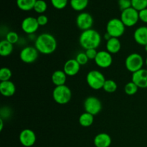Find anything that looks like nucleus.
Here are the masks:
<instances>
[{
	"label": "nucleus",
	"instance_id": "nucleus-1",
	"mask_svg": "<svg viewBox=\"0 0 147 147\" xmlns=\"http://www.w3.org/2000/svg\"><path fill=\"white\" fill-rule=\"evenodd\" d=\"M34 47L41 54L50 55L57 49V40L50 33H42L34 41Z\"/></svg>",
	"mask_w": 147,
	"mask_h": 147
},
{
	"label": "nucleus",
	"instance_id": "nucleus-2",
	"mask_svg": "<svg viewBox=\"0 0 147 147\" xmlns=\"http://www.w3.org/2000/svg\"><path fill=\"white\" fill-rule=\"evenodd\" d=\"M102 37L100 33L96 30H90L83 31L79 37V43L85 50L97 49L101 43Z\"/></svg>",
	"mask_w": 147,
	"mask_h": 147
},
{
	"label": "nucleus",
	"instance_id": "nucleus-3",
	"mask_svg": "<svg viewBox=\"0 0 147 147\" xmlns=\"http://www.w3.org/2000/svg\"><path fill=\"white\" fill-rule=\"evenodd\" d=\"M53 100L60 105H65L72 98V91L66 85L55 86L53 91Z\"/></svg>",
	"mask_w": 147,
	"mask_h": 147
},
{
	"label": "nucleus",
	"instance_id": "nucleus-4",
	"mask_svg": "<svg viewBox=\"0 0 147 147\" xmlns=\"http://www.w3.org/2000/svg\"><path fill=\"white\" fill-rule=\"evenodd\" d=\"M106 79L104 75L97 70H92L86 76V83L93 90H100L103 87Z\"/></svg>",
	"mask_w": 147,
	"mask_h": 147
},
{
	"label": "nucleus",
	"instance_id": "nucleus-5",
	"mask_svg": "<svg viewBox=\"0 0 147 147\" xmlns=\"http://www.w3.org/2000/svg\"><path fill=\"white\" fill-rule=\"evenodd\" d=\"M126 30V26L119 18L111 19L106 24V32L111 37L119 38L123 36Z\"/></svg>",
	"mask_w": 147,
	"mask_h": 147
},
{
	"label": "nucleus",
	"instance_id": "nucleus-6",
	"mask_svg": "<svg viewBox=\"0 0 147 147\" xmlns=\"http://www.w3.org/2000/svg\"><path fill=\"white\" fill-rule=\"evenodd\" d=\"M144 63V60L140 54L134 53L126 57L125 60V67L126 70L134 73L143 68Z\"/></svg>",
	"mask_w": 147,
	"mask_h": 147
},
{
	"label": "nucleus",
	"instance_id": "nucleus-7",
	"mask_svg": "<svg viewBox=\"0 0 147 147\" xmlns=\"http://www.w3.org/2000/svg\"><path fill=\"white\" fill-rule=\"evenodd\" d=\"M120 19L126 27H134L139 21V11L133 7H130L121 11Z\"/></svg>",
	"mask_w": 147,
	"mask_h": 147
},
{
	"label": "nucleus",
	"instance_id": "nucleus-8",
	"mask_svg": "<svg viewBox=\"0 0 147 147\" xmlns=\"http://www.w3.org/2000/svg\"><path fill=\"white\" fill-rule=\"evenodd\" d=\"M85 111L93 116L98 114L102 110V103L96 96H88L83 103Z\"/></svg>",
	"mask_w": 147,
	"mask_h": 147
},
{
	"label": "nucleus",
	"instance_id": "nucleus-9",
	"mask_svg": "<svg viewBox=\"0 0 147 147\" xmlns=\"http://www.w3.org/2000/svg\"><path fill=\"white\" fill-rule=\"evenodd\" d=\"M39 52L35 47L26 46L23 47L20 53V58L23 63L26 64H32L37 60Z\"/></svg>",
	"mask_w": 147,
	"mask_h": 147
},
{
	"label": "nucleus",
	"instance_id": "nucleus-10",
	"mask_svg": "<svg viewBox=\"0 0 147 147\" xmlns=\"http://www.w3.org/2000/svg\"><path fill=\"white\" fill-rule=\"evenodd\" d=\"M76 25L82 32L92 29L93 25V18L88 12H80L76 17Z\"/></svg>",
	"mask_w": 147,
	"mask_h": 147
},
{
	"label": "nucleus",
	"instance_id": "nucleus-11",
	"mask_svg": "<svg viewBox=\"0 0 147 147\" xmlns=\"http://www.w3.org/2000/svg\"><path fill=\"white\" fill-rule=\"evenodd\" d=\"M94 61L98 67L100 68H108L113 63V57L112 55L106 50H100L98 52Z\"/></svg>",
	"mask_w": 147,
	"mask_h": 147
},
{
	"label": "nucleus",
	"instance_id": "nucleus-12",
	"mask_svg": "<svg viewBox=\"0 0 147 147\" xmlns=\"http://www.w3.org/2000/svg\"><path fill=\"white\" fill-rule=\"evenodd\" d=\"M20 144L24 147H31L35 144L37 136L35 133L30 129H23L19 135Z\"/></svg>",
	"mask_w": 147,
	"mask_h": 147
},
{
	"label": "nucleus",
	"instance_id": "nucleus-13",
	"mask_svg": "<svg viewBox=\"0 0 147 147\" xmlns=\"http://www.w3.org/2000/svg\"><path fill=\"white\" fill-rule=\"evenodd\" d=\"M39 25L37 18L34 17H27L22 20L21 28L24 33L29 34H34L38 30Z\"/></svg>",
	"mask_w": 147,
	"mask_h": 147
},
{
	"label": "nucleus",
	"instance_id": "nucleus-14",
	"mask_svg": "<svg viewBox=\"0 0 147 147\" xmlns=\"http://www.w3.org/2000/svg\"><path fill=\"white\" fill-rule=\"evenodd\" d=\"M131 81H133L139 88H147V69L142 68L132 73Z\"/></svg>",
	"mask_w": 147,
	"mask_h": 147
},
{
	"label": "nucleus",
	"instance_id": "nucleus-15",
	"mask_svg": "<svg viewBox=\"0 0 147 147\" xmlns=\"http://www.w3.org/2000/svg\"><path fill=\"white\" fill-rule=\"evenodd\" d=\"M80 65L77 62L76 59H69L63 65V71L67 76L73 77L76 76L80 70Z\"/></svg>",
	"mask_w": 147,
	"mask_h": 147
},
{
	"label": "nucleus",
	"instance_id": "nucleus-16",
	"mask_svg": "<svg viewBox=\"0 0 147 147\" xmlns=\"http://www.w3.org/2000/svg\"><path fill=\"white\" fill-rule=\"evenodd\" d=\"M134 39L139 45H147V26H141L136 28L134 32Z\"/></svg>",
	"mask_w": 147,
	"mask_h": 147
},
{
	"label": "nucleus",
	"instance_id": "nucleus-17",
	"mask_svg": "<svg viewBox=\"0 0 147 147\" xmlns=\"http://www.w3.org/2000/svg\"><path fill=\"white\" fill-rule=\"evenodd\" d=\"M16 92V86L11 80L0 82V93L4 97H11Z\"/></svg>",
	"mask_w": 147,
	"mask_h": 147
},
{
	"label": "nucleus",
	"instance_id": "nucleus-18",
	"mask_svg": "<svg viewBox=\"0 0 147 147\" xmlns=\"http://www.w3.org/2000/svg\"><path fill=\"white\" fill-rule=\"evenodd\" d=\"M93 143L96 147H109L112 143V139L108 134L100 133L95 136Z\"/></svg>",
	"mask_w": 147,
	"mask_h": 147
},
{
	"label": "nucleus",
	"instance_id": "nucleus-19",
	"mask_svg": "<svg viewBox=\"0 0 147 147\" xmlns=\"http://www.w3.org/2000/svg\"><path fill=\"white\" fill-rule=\"evenodd\" d=\"M106 51L111 54H116L119 53L121 49V42L120 40L116 37H111L106 41Z\"/></svg>",
	"mask_w": 147,
	"mask_h": 147
},
{
	"label": "nucleus",
	"instance_id": "nucleus-20",
	"mask_svg": "<svg viewBox=\"0 0 147 147\" xmlns=\"http://www.w3.org/2000/svg\"><path fill=\"white\" fill-rule=\"evenodd\" d=\"M67 75L65 73L63 70H57L52 74L51 80L53 84L55 86H60L65 85L67 80Z\"/></svg>",
	"mask_w": 147,
	"mask_h": 147
},
{
	"label": "nucleus",
	"instance_id": "nucleus-21",
	"mask_svg": "<svg viewBox=\"0 0 147 147\" xmlns=\"http://www.w3.org/2000/svg\"><path fill=\"white\" fill-rule=\"evenodd\" d=\"M14 50V45L6 40L0 42V55L2 57H7L12 53Z\"/></svg>",
	"mask_w": 147,
	"mask_h": 147
},
{
	"label": "nucleus",
	"instance_id": "nucleus-22",
	"mask_svg": "<svg viewBox=\"0 0 147 147\" xmlns=\"http://www.w3.org/2000/svg\"><path fill=\"white\" fill-rule=\"evenodd\" d=\"M78 121L80 126L83 127H90L94 121V116L85 111L79 116Z\"/></svg>",
	"mask_w": 147,
	"mask_h": 147
},
{
	"label": "nucleus",
	"instance_id": "nucleus-23",
	"mask_svg": "<svg viewBox=\"0 0 147 147\" xmlns=\"http://www.w3.org/2000/svg\"><path fill=\"white\" fill-rule=\"evenodd\" d=\"M36 1L37 0H17V5L22 11H29L34 9Z\"/></svg>",
	"mask_w": 147,
	"mask_h": 147
},
{
	"label": "nucleus",
	"instance_id": "nucleus-24",
	"mask_svg": "<svg viewBox=\"0 0 147 147\" xmlns=\"http://www.w3.org/2000/svg\"><path fill=\"white\" fill-rule=\"evenodd\" d=\"M89 0H70V5L73 10L82 11L88 7Z\"/></svg>",
	"mask_w": 147,
	"mask_h": 147
},
{
	"label": "nucleus",
	"instance_id": "nucleus-25",
	"mask_svg": "<svg viewBox=\"0 0 147 147\" xmlns=\"http://www.w3.org/2000/svg\"><path fill=\"white\" fill-rule=\"evenodd\" d=\"M118 88L117 83L112 79H106L104 85H103V89L105 92L108 93H113L116 91Z\"/></svg>",
	"mask_w": 147,
	"mask_h": 147
},
{
	"label": "nucleus",
	"instance_id": "nucleus-26",
	"mask_svg": "<svg viewBox=\"0 0 147 147\" xmlns=\"http://www.w3.org/2000/svg\"><path fill=\"white\" fill-rule=\"evenodd\" d=\"M47 9V4L45 0H37L34 7V10L35 12L40 14H43Z\"/></svg>",
	"mask_w": 147,
	"mask_h": 147
},
{
	"label": "nucleus",
	"instance_id": "nucleus-27",
	"mask_svg": "<svg viewBox=\"0 0 147 147\" xmlns=\"http://www.w3.org/2000/svg\"><path fill=\"white\" fill-rule=\"evenodd\" d=\"M139 90V87L133 81L129 82L124 86V92L128 96H134Z\"/></svg>",
	"mask_w": 147,
	"mask_h": 147
},
{
	"label": "nucleus",
	"instance_id": "nucleus-28",
	"mask_svg": "<svg viewBox=\"0 0 147 147\" xmlns=\"http://www.w3.org/2000/svg\"><path fill=\"white\" fill-rule=\"evenodd\" d=\"M12 76V72L9 67H1L0 70V81H8Z\"/></svg>",
	"mask_w": 147,
	"mask_h": 147
},
{
	"label": "nucleus",
	"instance_id": "nucleus-29",
	"mask_svg": "<svg viewBox=\"0 0 147 147\" xmlns=\"http://www.w3.org/2000/svg\"><path fill=\"white\" fill-rule=\"evenodd\" d=\"M131 7L138 11L147 8V0H131Z\"/></svg>",
	"mask_w": 147,
	"mask_h": 147
},
{
	"label": "nucleus",
	"instance_id": "nucleus-30",
	"mask_svg": "<svg viewBox=\"0 0 147 147\" xmlns=\"http://www.w3.org/2000/svg\"><path fill=\"white\" fill-rule=\"evenodd\" d=\"M5 40L9 42L12 45H14L20 41V36L18 35V34L16 32L9 31L6 34Z\"/></svg>",
	"mask_w": 147,
	"mask_h": 147
},
{
	"label": "nucleus",
	"instance_id": "nucleus-31",
	"mask_svg": "<svg viewBox=\"0 0 147 147\" xmlns=\"http://www.w3.org/2000/svg\"><path fill=\"white\" fill-rule=\"evenodd\" d=\"M50 1L53 7L57 9H63L68 4V0H50Z\"/></svg>",
	"mask_w": 147,
	"mask_h": 147
},
{
	"label": "nucleus",
	"instance_id": "nucleus-32",
	"mask_svg": "<svg viewBox=\"0 0 147 147\" xmlns=\"http://www.w3.org/2000/svg\"><path fill=\"white\" fill-rule=\"evenodd\" d=\"M76 60H77L78 63L80 65H85L87 64L89 61V59L88 57V56L86 55V53H78V55L76 57Z\"/></svg>",
	"mask_w": 147,
	"mask_h": 147
},
{
	"label": "nucleus",
	"instance_id": "nucleus-33",
	"mask_svg": "<svg viewBox=\"0 0 147 147\" xmlns=\"http://www.w3.org/2000/svg\"><path fill=\"white\" fill-rule=\"evenodd\" d=\"M118 4H119V9L121 11L129 9L131 7V0H118Z\"/></svg>",
	"mask_w": 147,
	"mask_h": 147
},
{
	"label": "nucleus",
	"instance_id": "nucleus-34",
	"mask_svg": "<svg viewBox=\"0 0 147 147\" xmlns=\"http://www.w3.org/2000/svg\"><path fill=\"white\" fill-rule=\"evenodd\" d=\"M86 54L88 56L89 60H94L96 59V55L98 54V51L96 50V49H88V50H86Z\"/></svg>",
	"mask_w": 147,
	"mask_h": 147
},
{
	"label": "nucleus",
	"instance_id": "nucleus-35",
	"mask_svg": "<svg viewBox=\"0 0 147 147\" xmlns=\"http://www.w3.org/2000/svg\"><path fill=\"white\" fill-rule=\"evenodd\" d=\"M37 22L40 26H45L48 23V18L45 14H40L37 18Z\"/></svg>",
	"mask_w": 147,
	"mask_h": 147
},
{
	"label": "nucleus",
	"instance_id": "nucleus-36",
	"mask_svg": "<svg viewBox=\"0 0 147 147\" xmlns=\"http://www.w3.org/2000/svg\"><path fill=\"white\" fill-rule=\"evenodd\" d=\"M139 20L145 24H147V8L139 11Z\"/></svg>",
	"mask_w": 147,
	"mask_h": 147
},
{
	"label": "nucleus",
	"instance_id": "nucleus-37",
	"mask_svg": "<svg viewBox=\"0 0 147 147\" xmlns=\"http://www.w3.org/2000/svg\"><path fill=\"white\" fill-rule=\"evenodd\" d=\"M3 128H4V119H0V131L3 130Z\"/></svg>",
	"mask_w": 147,
	"mask_h": 147
},
{
	"label": "nucleus",
	"instance_id": "nucleus-38",
	"mask_svg": "<svg viewBox=\"0 0 147 147\" xmlns=\"http://www.w3.org/2000/svg\"><path fill=\"white\" fill-rule=\"evenodd\" d=\"M103 37H104V39L106 40V41H107V40H109V39L111 38V36L109 35V34H108L107 32L105 33V34H104V36H103Z\"/></svg>",
	"mask_w": 147,
	"mask_h": 147
},
{
	"label": "nucleus",
	"instance_id": "nucleus-39",
	"mask_svg": "<svg viewBox=\"0 0 147 147\" xmlns=\"http://www.w3.org/2000/svg\"><path fill=\"white\" fill-rule=\"evenodd\" d=\"M144 50L146 51V53H147V45H146L145 46H144Z\"/></svg>",
	"mask_w": 147,
	"mask_h": 147
},
{
	"label": "nucleus",
	"instance_id": "nucleus-40",
	"mask_svg": "<svg viewBox=\"0 0 147 147\" xmlns=\"http://www.w3.org/2000/svg\"><path fill=\"white\" fill-rule=\"evenodd\" d=\"M145 64H146V67H147V57H146V60H145Z\"/></svg>",
	"mask_w": 147,
	"mask_h": 147
}]
</instances>
